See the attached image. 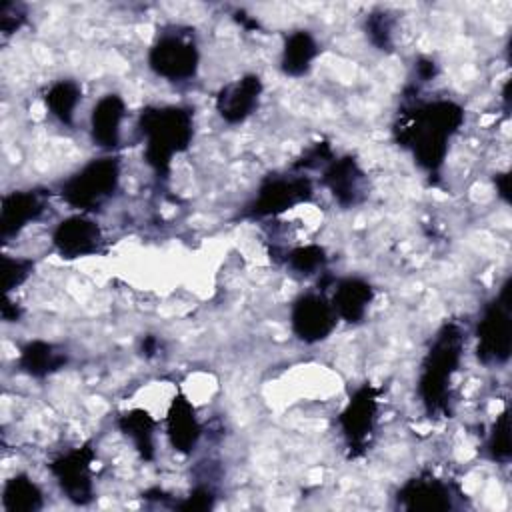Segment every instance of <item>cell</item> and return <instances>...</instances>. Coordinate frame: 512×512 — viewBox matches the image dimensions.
<instances>
[{"label": "cell", "mask_w": 512, "mask_h": 512, "mask_svg": "<svg viewBox=\"0 0 512 512\" xmlns=\"http://www.w3.org/2000/svg\"><path fill=\"white\" fill-rule=\"evenodd\" d=\"M464 122V110L452 100L416 102L400 112L396 140L406 146L420 168L434 174L444 164L448 144Z\"/></svg>", "instance_id": "1"}, {"label": "cell", "mask_w": 512, "mask_h": 512, "mask_svg": "<svg viewBox=\"0 0 512 512\" xmlns=\"http://www.w3.org/2000/svg\"><path fill=\"white\" fill-rule=\"evenodd\" d=\"M144 138V160L154 174L166 178L174 156L186 152L194 138V112L186 106H148L138 116Z\"/></svg>", "instance_id": "2"}, {"label": "cell", "mask_w": 512, "mask_h": 512, "mask_svg": "<svg viewBox=\"0 0 512 512\" xmlns=\"http://www.w3.org/2000/svg\"><path fill=\"white\" fill-rule=\"evenodd\" d=\"M462 350H464L462 330L460 326L448 322L436 332L420 364L418 398L430 416L444 414L448 408L450 386H452L454 374L458 372Z\"/></svg>", "instance_id": "3"}, {"label": "cell", "mask_w": 512, "mask_h": 512, "mask_svg": "<svg viewBox=\"0 0 512 512\" xmlns=\"http://www.w3.org/2000/svg\"><path fill=\"white\" fill-rule=\"evenodd\" d=\"M122 174L120 158L100 156L86 162L60 186V198L82 212L100 208L118 190Z\"/></svg>", "instance_id": "4"}, {"label": "cell", "mask_w": 512, "mask_h": 512, "mask_svg": "<svg viewBox=\"0 0 512 512\" xmlns=\"http://www.w3.org/2000/svg\"><path fill=\"white\" fill-rule=\"evenodd\" d=\"M510 284L508 278L498 296L486 304L476 326V356L482 364H504L512 348V320H510Z\"/></svg>", "instance_id": "5"}, {"label": "cell", "mask_w": 512, "mask_h": 512, "mask_svg": "<svg viewBox=\"0 0 512 512\" xmlns=\"http://www.w3.org/2000/svg\"><path fill=\"white\" fill-rule=\"evenodd\" d=\"M200 52L192 36L182 32H164L148 50L150 70L168 82L192 80L198 72Z\"/></svg>", "instance_id": "6"}, {"label": "cell", "mask_w": 512, "mask_h": 512, "mask_svg": "<svg viewBox=\"0 0 512 512\" xmlns=\"http://www.w3.org/2000/svg\"><path fill=\"white\" fill-rule=\"evenodd\" d=\"M380 408V390L372 384H362L350 396L346 406L338 416V428L346 442V448L352 456H358L366 450L378 420Z\"/></svg>", "instance_id": "7"}, {"label": "cell", "mask_w": 512, "mask_h": 512, "mask_svg": "<svg viewBox=\"0 0 512 512\" xmlns=\"http://www.w3.org/2000/svg\"><path fill=\"white\" fill-rule=\"evenodd\" d=\"M314 188L308 176H268L246 208L248 218L278 216L312 198Z\"/></svg>", "instance_id": "8"}, {"label": "cell", "mask_w": 512, "mask_h": 512, "mask_svg": "<svg viewBox=\"0 0 512 512\" xmlns=\"http://www.w3.org/2000/svg\"><path fill=\"white\" fill-rule=\"evenodd\" d=\"M94 448L90 444L72 448L60 456H56L48 470L60 486L62 494L74 504H88L94 498V480H92V464H94Z\"/></svg>", "instance_id": "9"}, {"label": "cell", "mask_w": 512, "mask_h": 512, "mask_svg": "<svg viewBox=\"0 0 512 512\" xmlns=\"http://www.w3.org/2000/svg\"><path fill=\"white\" fill-rule=\"evenodd\" d=\"M336 312L330 300L320 292H308L294 300L290 310V326L304 344H318L326 340L336 328Z\"/></svg>", "instance_id": "10"}, {"label": "cell", "mask_w": 512, "mask_h": 512, "mask_svg": "<svg viewBox=\"0 0 512 512\" xmlns=\"http://www.w3.org/2000/svg\"><path fill=\"white\" fill-rule=\"evenodd\" d=\"M52 246L66 260L92 256L100 252L102 230L92 218L84 214H72L54 226Z\"/></svg>", "instance_id": "11"}, {"label": "cell", "mask_w": 512, "mask_h": 512, "mask_svg": "<svg viewBox=\"0 0 512 512\" xmlns=\"http://www.w3.org/2000/svg\"><path fill=\"white\" fill-rule=\"evenodd\" d=\"M262 80L258 74H244L224 84L216 94V112L228 124H240L258 108L262 96Z\"/></svg>", "instance_id": "12"}, {"label": "cell", "mask_w": 512, "mask_h": 512, "mask_svg": "<svg viewBox=\"0 0 512 512\" xmlns=\"http://www.w3.org/2000/svg\"><path fill=\"white\" fill-rule=\"evenodd\" d=\"M46 212V194L38 190H14L4 194L0 208V236L4 242L18 236Z\"/></svg>", "instance_id": "13"}, {"label": "cell", "mask_w": 512, "mask_h": 512, "mask_svg": "<svg viewBox=\"0 0 512 512\" xmlns=\"http://www.w3.org/2000/svg\"><path fill=\"white\" fill-rule=\"evenodd\" d=\"M322 184L340 206H354L366 196V174L354 156H334L324 166Z\"/></svg>", "instance_id": "14"}, {"label": "cell", "mask_w": 512, "mask_h": 512, "mask_svg": "<svg viewBox=\"0 0 512 512\" xmlns=\"http://www.w3.org/2000/svg\"><path fill=\"white\" fill-rule=\"evenodd\" d=\"M126 118V102L118 94H104L90 112V138L102 150L118 148L122 140V122Z\"/></svg>", "instance_id": "15"}, {"label": "cell", "mask_w": 512, "mask_h": 512, "mask_svg": "<svg viewBox=\"0 0 512 512\" xmlns=\"http://www.w3.org/2000/svg\"><path fill=\"white\" fill-rule=\"evenodd\" d=\"M396 500L404 510H448L454 506V492L440 478L418 476L398 490Z\"/></svg>", "instance_id": "16"}, {"label": "cell", "mask_w": 512, "mask_h": 512, "mask_svg": "<svg viewBox=\"0 0 512 512\" xmlns=\"http://www.w3.org/2000/svg\"><path fill=\"white\" fill-rule=\"evenodd\" d=\"M166 436L170 446L180 454H190L202 436V424L192 402L184 394H176L166 412Z\"/></svg>", "instance_id": "17"}, {"label": "cell", "mask_w": 512, "mask_h": 512, "mask_svg": "<svg viewBox=\"0 0 512 512\" xmlns=\"http://www.w3.org/2000/svg\"><path fill=\"white\" fill-rule=\"evenodd\" d=\"M374 300V288L364 278H342L336 282L330 304L336 316L348 324H358L364 320L370 304Z\"/></svg>", "instance_id": "18"}, {"label": "cell", "mask_w": 512, "mask_h": 512, "mask_svg": "<svg viewBox=\"0 0 512 512\" xmlns=\"http://www.w3.org/2000/svg\"><path fill=\"white\" fill-rule=\"evenodd\" d=\"M66 362V352L46 340H30L18 354V366L32 378H46L64 368Z\"/></svg>", "instance_id": "19"}, {"label": "cell", "mask_w": 512, "mask_h": 512, "mask_svg": "<svg viewBox=\"0 0 512 512\" xmlns=\"http://www.w3.org/2000/svg\"><path fill=\"white\" fill-rule=\"evenodd\" d=\"M318 54H320V46L316 38L308 30H296L284 40L282 54H280V70L286 76L300 78L308 74Z\"/></svg>", "instance_id": "20"}, {"label": "cell", "mask_w": 512, "mask_h": 512, "mask_svg": "<svg viewBox=\"0 0 512 512\" xmlns=\"http://www.w3.org/2000/svg\"><path fill=\"white\" fill-rule=\"evenodd\" d=\"M116 424H118L120 432L132 442V446L140 454V458L154 460L158 422L150 412H146L142 408L126 410L124 414L118 416Z\"/></svg>", "instance_id": "21"}, {"label": "cell", "mask_w": 512, "mask_h": 512, "mask_svg": "<svg viewBox=\"0 0 512 512\" xmlns=\"http://www.w3.org/2000/svg\"><path fill=\"white\" fill-rule=\"evenodd\" d=\"M42 506L44 494L28 474H14L4 482L2 508L6 512H36Z\"/></svg>", "instance_id": "22"}, {"label": "cell", "mask_w": 512, "mask_h": 512, "mask_svg": "<svg viewBox=\"0 0 512 512\" xmlns=\"http://www.w3.org/2000/svg\"><path fill=\"white\" fill-rule=\"evenodd\" d=\"M82 100V88L74 80H56L44 94V104L50 116H54L60 124L72 126L76 108Z\"/></svg>", "instance_id": "23"}, {"label": "cell", "mask_w": 512, "mask_h": 512, "mask_svg": "<svg viewBox=\"0 0 512 512\" xmlns=\"http://www.w3.org/2000/svg\"><path fill=\"white\" fill-rule=\"evenodd\" d=\"M286 264L298 274H318L326 266V252L318 244H306L286 254Z\"/></svg>", "instance_id": "24"}, {"label": "cell", "mask_w": 512, "mask_h": 512, "mask_svg": "<svg viewBox=\"0 0 512 512\" xmlns=\"http://www.w3.org/2000/svg\"><path fill=\"white\" fill-rule=\"evenodd\" d=\"M34 270V260L30 258H12L2 256V288L4 294H10V290L22 286L28 276Z\"/></svg>", "instance_id": "25"}, {"label": "cell", "mask_w": 512, "mask_h": 512, "mask_svg": "<svg viewBox=\"0 0 512 512\" xmlns=\"http://www.w3.org/2000/svg\"><path fill=\"white\" fill-rule=\"evenodd\" d=\"M510 428H508V410H504L490 432L488 438V454L494 462H508L510 460Z\"/></svg>", "instance_id": "26"}, {"label": "cell", "mask_w": 512, "mask_h": 512, "mask_svg": "<svg viewBox=\"0 0 512 512\" xmlns=\"http://www.w3.org/2000/svg\"><path fill=\"white\" fill-rule=\"evenodd\" d=\"M366 30L376 48L388 50L392 46V20L386 12H372L366 18Z\"/></svg>", "instance_id": "27"}, {"label": "cell", "mask_w": 512, "mask_h": 512, "mask_svg": "<svg viewBox=\"0 0 512 512\" xmlns=\"http://www.w3.org/2000/svg\"><path fill=\"white\" fill-rule=\"evenodd\" d=\"M26 20V12L16 2H0V32L4 36L14 34Z\"/></svg>", "instance_id": "28"}, {"label": "cell", "mask_w": 512, "mask_h": 512, "mask_svg": "<svg viewBox=\"0 0 512 512\" xmlns=\"http://www.w3.org/2000/svg\"><path fill=\"white\" fill-rule=\"evenodd\" d=\"M214 490L210 486H196L176 508L180 510H208L214 506Z\"/></svg>", "instance_id": "29"}, {"label": "cell", "mask_w": 512, "mask_h": 512, "mask_svg": "<svg viewBox=\"0 0 512 512\" xmlns=\"http://www.w3.org/2000/svg\"><path fill=\"white\" fill-rule=\"evenodd\" d=\"M416 72H418V78L422 82H428L436 74V64L432 60H428V58H420L418 64H416Z\"/></svg>", "instance_id": "30"}, {"label": "cell", "mask_w": 512, "mask_h": 512, "mask_svg": "<svg viewBox=\"0 0 512 512\" xmlns=\"http://www.w3.org/2000/svg\"><path fill=\"white\" fill-rule=\"evenodd\" d=\"M494 184H496V188H498L500 198H502L504 202H510V176H508V172L496 174Z\"/></svg>", "instance_id": "31"}, {"label": "cell", "mask_w": 512, "mask_h": 512, "mask_svg": "<svg viewBox=\"0 0 512 512\" xmlns=\"http://www.w3.org/2000/svg\"><path fill=\"white\" fill-rule=\"evenodd\" d=\"M2 318L6 322H14L20 318V308L10 300L8 294H4V304H2Z\"/></svg>", "instance_id": "32"}, {"label": "cell", "mask_w": 512, "mask_h": 512, "mask_svg": "<svg viewBox=\"0 0 512 512\" xmlns=\"http://www.w3.org/2000/svg\"><path fill=\"white\" fill-rule=\"evenodd\" d=\"M158 348H160V344H158V338L156 336H144V340H142V352H144V356H154L156 352H158Z\"/></svg>", "instance_id": "33"}]
</instances>
